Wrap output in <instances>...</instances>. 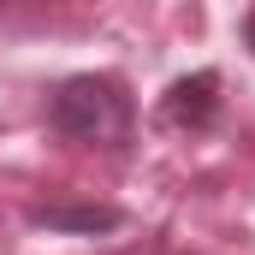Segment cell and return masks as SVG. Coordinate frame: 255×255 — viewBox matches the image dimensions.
I'll use <instances>...</instances> for the list:
<instances>
[{
	"mask_svg": "<svg viewBox=\"0 0 255 255\" xmlns=\"http://www.w3.org/2000/svg\"><path fill=\"white\" fill-rule=\"evenodd\" d=\"M220 113V71H190L160 95V125L172 130H208Z\"/></svg>",
	"mask_w": 255,
	"mask_h": 255,
	"instance_id": "2",
	"label": "cell"
},
{
	"mask_svg": "<svg viewBox=\"0 0 255 255\" xmlns=\"http://www.w3.org/2000/svg\"><path fill=\"white\" fill-rule=\"evenodd\" d=\"M48 125L65 142H83V148H125L130 130H136V101L119 77L77 71L48 95Z\"/></svg>",
	"mask_w": 255,
	"mask_h": 255,
	"instance_id": "1",
	"label": "cell"
},
{
	"mask_svg": "<svg viewBox=\"0 0 255 255\" xmlns=\"http://www.w3.org/2000/svg\"><path fill=\"white\" fill-rule=\"evenodd\" d=\"M30 226H42V232H77V238H101V232L125 226V214L107 208V202H36V208H30Z\"/></svg>",
	"mask_w": 255,
	"mask_h": 255,
	"instance_id": "3",
	"label": "cell"
},
{
	"mask_svg": "<svg viewBox=\"0 0 255 255\" xmlns=\"http://www.w3.org/2000/svg\"><path fill=\"white\" fill-rule=\"evenodd\" d=\"M244 48H250V54H255V12H250V18H244Z\"/></svg>",
	"mask_w": 255,
	"mask_h": 255,
	"instance_id": "4",
	"label": "cell"
}]
</instances>
